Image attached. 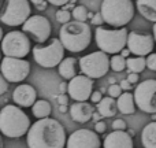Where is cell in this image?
<instances>
[{
    "mask_svg": "<svg viewBox=\"0 0 156 148\" xmlns=\"http://www.w3.org/2000/svg\"><path fill=\"white\" fill-rule=\"evenodd\" d=\"M103 22H104V19H103V16H101V13H97V14H94V15L92 16V25L101 26Z\"/></svg>",
    "mask_w": 156,
    "mask_h": 148,
    "instance_id": "obj_34",
    "label": "cell"
},
{
    "mask_svg": "<svg viewBox=\"0 0 156 148\" xmlns=\"http://www.w3.org/2000/svg\"><path fill=\"white\" fill-rule=\"evenodd\" d=\"M110 84H111V85H112V84H115V80H114V78H110Z\"/></svg>",
    "mask_w": 156,
    "mask_h": 148,
    "instance_id": "obj_48",
    "label": "cell"
},
{
    "mask_svg": "<svg viewBox=\"0 0 156 148\" xmlns=\"http://www.w3.org/2000/svg\"><path fill=\"white\" fill-rule=\"evenodd\" d=\"M152 30H154V38H155V43H156V22L154 23V27H152Z\"/></svg>",
    "mask_w": 156,
    "mask_h": 148,
    "instance_id": "obj_45",
    "label": "cell"
},
{
    "mask_svg": "<svg viewBox=\"0 0 156 148\" xmlns=\"http://www.w3.org/2000/svg\"><path fill=\"white\" fill-rule=\"evenodd\" d=\"M67 91H69V84H66V82L59 84V92L60 93H65V92H67Z\"/></svg>",
    "mask_w": 156,
    "mask_h": 148,
    "instance_id": "obj_41",
    "label": "cell"
},
{
    "mask_svg": "<svg viewBox=\"0 0 156 148\" xmlns=\"http://www.w3.org/2000/svg\"><path fill=\"white\" fill-rule=\"evenodd\" d=\"M77 2V0H70V2H69V3H70V4H73L74 5V3H76Z\"/></svg>",
    "mask_w": 156,
    "mask_h": 148,
    "instance_id": "obj_49",
    "label": "cell"
},
{
    "mask_svg": "<svg viewBox=\"0 0 156 148\" xmlns=\"http://www.w3.org/2000/svg\"><path fill=\"white\" fill-rule=\"evenodd\" d=\"M141 143L144 148H156V121L144 126L141 132Z\"/></svg>",
    "mask_w": 156,
    "mask_h": 148,
    "instance_id": "obj_23",
    "label": "cell"
},
{
    "mask_svg": "<svg viewBox=\"0 0 156 148\" xmlns=\"http://www.w3.org/2000/svg\"><path fill=\"white\" fill-rule=\"evenodd\" d=\"M136 7L145 19L156 22V0H136Z\"/></svg>",
    "mask_w": 156,
    "mask_h": 148,
    "instance_id": "obj_21",
    "label": "cell"
},
{
    "mask_svg": "<svg viewBox=\"0 0 156 148\" xmlns=\"http://www.w3.org/2000/svg\"><path fill=\"white\" fill-rule=\"evenodd\" d=\"M65 47H63L60 38L54 37L49 40L47 45L43 44H37L32 48V54L34 60L45 69H52L60 65L63 59H65Z\"/></svg>",
    "mask_w": 156,
    "mask_h": 148,
    "instance_id": "obj_6",
    "label": "cell"
},
{
    "mask_svg": "<svg viewBox=\"0 0 156 148\" xmlns=\"http://www.w3.org/2000/svg\"><path fill=\"white\" fill-rule=\"evenodd\" d=\"M134 100L141 111L148 114L156 113V80H145L134 89Z\"/></svg>",
    "mask_w": 156,
    "mask_h": 148,
    "instance_id": "obj_10",
    "label": "cell"
},
{
    "mask_svg": "<svg viewBox=\"0 0 156 148\" xmlns=\"http://www.w3.org/2000/svg\"><path fill=\"white\" fill-rule=\"evenodd\" d=\"M0 59H2V49H0Z\"/></svg>",
    "mask_w": 156,
    "mask_h": 148,
    "instance_id": "obj_52",
    "label": "cell"
},
{
    "mask_svg": "<svg viewBox=\"0 0 156 148\" xmlns=\"http://www.w3.org/2000/svg\"><path fill=\"white\" fill-rule=\"evenodd\" d=\"M116 104H118V110L121 111L122 114H126V115H130V114L136 113V100H134V95H132L130 92H123L121 96L116 100Z\"/></svg>",
    "mask_w": 156,
    "mask_h": 148,
    "instance_id": "obj_19",
    "label": "cell"
},
{
    "mask_svg": "<svg viewBox=\"0 0 156 148\" xmlns=\"http://www.w3.org/2000/svg\"><path fill=\"white\" fill-rule=\"evenodd\" d=\"M101 118H103L101 114H100L99 111H94V113H93V117H92V119L94 121V124H96V122H99V121H101Z\"/></svg>",
    "mask_w": 156,
    "mask_h": 148,
    "instance_id": "obj_42",
    "label": "cell"
},
{
    "mask_svg": "<svg viewBox=\"0 0 156 148\" xmlns=\"http://www.w3.org/2000/svg\"><path fill=\"white\" fill-rule=\"evenodd\" d=\"M33 4L36 5V8L40 11L47 10V5H48V0H30Z\"/></svg>",
    "mask_w": 156,
    "mask_h": 148,
    "instance_id": "obj_32",
    "label": "cell"
},
{
    "mask_svg": "<svg viewBox=\"0 0 156 148\" xmlns=\"http://www.w3.org/2000/svg\"><path fill=\"white\" fill-rule=\"evenodd\" d=\"M3 37H4V34H3V29L0 27V43L3 41Z\"/></svg>",
    "mask_w": 156,
    "mask_h": 148,
    "instance_id": "obj_46",
    "label": "cell"
},
{
    "mask_svg": "<svg viewBox=\"0 0 156 148\" xmlns=\"http://www.w3.org/2000/svg\"><path fill=\"white\" fill-rule=\"evenodd\" d=\"M29 0H5V5L0 14V21L7 26H19L30 18Z\"/></svg>",
    "mask_w": 156,
    "mask_h": 148,
    "instance_id": "obj_8",
    "label": "cell"
},
{
    "mask_svg": "<svg viewBox=\"0 0 156 148\" xmlns=\"http://www.w3.org/2000/svg\"><path fill=\"white\" fill-rule=\"evenodd\" d=\"M112 129L114 130H126V122L123 119L118 118V119H114L112 122Z\"/></svg>",
    "mask_w": 156,
    "mask_h": 148,
    "instance_id": "obj_31",
    "label": "cell"
},
{
    "mask_svg": "<svg viewBox=\"0 0 156 148\" xmlns=\"http://www.w3.org/2000/svg\"><path fill=\"white\" fill-rule=\"evenodd\" d=\"M66 148H101V141L97 132L78 129L69 136Z\"/></svg>",
    "mask_w": 156,
    "mask_h": 148,
    "instance_id": "obj_15",
    "label": "cell"
},
{
    "mask_svg": "<svg viewBox=\"0 0 156 148\" xmlns=\"http://www.w3.org/2000/svg\"><path fill=\"white\" fill-rule=\"evenodd\" d=\"M30 40L25 32L12 30L4 34L2 41V52L5 56L23 59L30 52Z\"/></svg>",
    "mask_w": 156,
    "mask_h": 148,
    "instance_id": "obj_9",
    "label": "cell"
},
{
    "mask_svg": "<svg viewBox=\"0 0 156 148\" xmlns=\"http://www.w3.org/2000/svg\"><path fill=\"white\" fill-rule=\"evenodd\" d=\"M147 67L156 71V54H149L147 56Z\"/></svg>",
    "mask_w": 156,
    "mask_h": 148,
    "instance_id": "obj_30",
    "label": "cell"
},
{
    "mask_svg": "<svg viewBox=\"0 0 156 148\" xmlns=\"http://www.w3.org/2000/svg\"><path fill=\"white\" fill-rule=\"evenodd\" d=\"M59 75L65 80H71L77 75V60L74 58H65L58 66Z\"/></svg>",
    "mask_w": 156,
    "mask_h": 148,
    "instance_id": "obj_22",
    "label": "cell"
},
{
    "mask_svg": "<svg viewBox=\"0 0 156 148\" xmlns=\"http://www.w3.org/2000/svg\"><path fill=\"white\" fill-rule=\"evenodd\" d=\"M93 107L88 102H76L70 107V117L78 124H85L93 117Z\"/></svg>",
    "mask_w": 156,
    "mask_h": 148,
    "instance_id": "obj_18",
    "label": "cell"
},
{
    "mask_svg": "<svg viewBox=\"0 0 156 148\" xmlns=\"http://www.w3.org/2000/svg\"><path fill=\"white\" fill-rule=\"evenodd\" d=\"M127 80H129L130 84H137L138 82V74L137 73H129Z\"/></svg>",
    "mask_w": 156,
    "mask_h": 148,
    "instance_id": "obj_40",
    "label": "cell"
},
{
    "mask_svg": "<svg viewBox=\"0 0 156 148\" xmlns=\"http://www.w3.org/2000/svg\"><path fill=\"white\" fill-rule=\"evenodd\" d=\"M119 85H121V88L123 89L125 92H129L130 89H132V84L129 82V80H127V78H126V80H122L121 82H119Z\"/></svg>",
    "mask_w": 156,
    "mask_h": 148,
    "instance_id": "obj_38",
    "label": "cell"
},
{
    "mask_svg": "<svg viewBox=\"0 0 156 148\" xmlns=\"http://www.w3.org/2000/svg\"><path fill=\"white\" fill-rule=\"evenodd\" d=\"M130 54H132V52H130V49H129V48H123V49L121 51V55H122L123 58H126V59L129 58V55H130Z\"/></svg>",
    "mask_w": 156,
    "mask_h": 148,
    "instance_id": "obj_43",
    "label": "cell"
},
{
    "mask_svg": "<svg viewBox=\"0 0 156 148\" xmlns=\"http://www.w3.org/2000/svg\"><path fill=\"white\" fill-rule=\"evenodd\" d=\"M59 111L60 113H66L67 111V106H59Z\"/></svg>",
    "mask_w": 156,
    "mask_h": 148,
    "instance_id": "obj_44",
    "label": "cell"
},
{
    "mask_svg": "<svg viewBox=\"0 0 156 148\" xmlns=\"http://www.w3.org/2000/svg\"><path fill=\"white\" fill-rule=\"evenodd\" d=\"M56 100H58V103H59V106H67V103H69V96H66L65 93H60L59 96L56 97Z\"/></svg>",
    "mask_w": 156,
    "mask_h": 148,
    "instance_id": "obj_37",
    "label": "cell"
},
{
    "mask_svg": "<svg viewBox=\"0 0 156 148\" xmlns=\"http://www.w3.org/2000/svg\"><path fill=\"white\" fill-rule=\"evenodd\" d=\"M69 2H70V0H48V3H51V4H54V5H58V7H63V5H66Z\"/></svg>",
    "mask_w": 156,
    "mask_h": 148,
    "instance_id": "obj_39",
    "label": "cell"
},
{
    "mask_svg": "<svg viewBox=\"0 0 156 148\" xmlns=\"http://www.w3.org/2000/svg\"><path fill=\"white\" fill-rule=\"evenodd\" d=\"M111 69L114 71H123L126 69V58H123L121 54H115L111 58Z\"/></svg>",
    "mask_w": 156,
    "mask_h": 148,
    "instance_id": "obj_26",
    "label": "cell"
},
{
    "mask_svg": "<svg viewBox=\"0 0 156 148\" xmlns=\"http://www.w3.org/2000/svg\"><path fill=\"white\" fill-rule=\"evenodd\" d=\"M0 71L8 82H21L30 73V63L21 58L4 56L0 65Z\"/></svg>",
    "mask_w": 156,
    "mask_h": 148,
    "instance_id": "obj_11",
    "label": "cell"
},
{
    "mask_svg": "<svg viewBox=\"0 0 156 148\" xmlns=\"http://www.w3.org/2000/svg\"><path fill=\"white\" fill-rule=\"evenodd\" d=\"M127 32L126 27H116V29H105L103 26L96 27L94 38L100 51L115 55L121 52L127 45Z\"/></svg>",
    "mask_w": 156,
    "mask_h": 148,
    "instance_id": "obj_5",
    "label": "cell"
},
{
    "mask_svg": "<svg viewBox=\"0 0 156 148\" xmlns=\"http://www.w3.org/2000/svg\"><path fill=\"white\" fill-rule=\"evenodd\" d=\"M26 143L29 148H65L67 143L66 130L54 118L37 119L27 132Z\"/></svg>",
    "mask_w": 156,
    "mask_h": 148,
    "instance_id": "obj_1",
    "label": "cell"
},
{
    "mask_svg": "<svg viewBox=\"0 0 156 148\" xmlns=\"http://www.w3.org/2000/svg\"><path fill=\"white\" fill-rule=\"evenodd\" d=\"M71 14H73L74 21H81V22H85L86 18H88V15H89V13H88L85 5H77V7H74L73 11H71Z\"/></svg>",
    "mask_w": 156,
    "mask_h": 148,
    "instance_id": "obj_27",
    "label": "cell"
},
{
    "mask_svg": "<svg viewBox=\"0 0 156 148\" xmlns=\"http://www.w3.org/2000/svg\"><path fill=\"white\" fill-rule=\"evenodd\" d=\"M8 89V81L5 80V77L0 73V95H4Z\"/></svg>",
    "mask_w": 156,
    "mask_h": 148,
    "instance_id": "obj_33",
    "label": "cell"
},
{
    "mask_svg": "<svg viewBox=\"0 0 156 148\" xmlns=\"http://www.w3.org/2000/svg\"><path fill=\"white\" fill-rule=\"evenodd\" d=\"M126 47L136 56H148L154 51L155 38H154V36L148 34V33H140V32H134L133 30L127 36Z\"/></svg>",
    "mask_w": 156,
    "mask_h": 148,
    "instance_id": "obj_13",
    "label": "cell"
},
{
    "mask_svg": "<svg viewBox=\"0 0 156 148\" xmlns=\"http://www.w3.org/2000/svg\"><path fill=\"white\" fill-rule=\"evenodd\" d=\"M78 65H80V70L82 74L97 80L108 73V70L111 69V59L108 58L107 52L96 51L80 58Z\"/></svg>",
    "mask_w": 156,
    "mask_h": 148,
    "instance_id": "obj_7",
    "label": "cell"
},
{
    "mask_svg": "<svg viewBox=\"0 0 156 148\" xmlns=\"http://www.w3.org/2000/svg\"><path fill=\"white\" fill-rule=\"evenodd\" d=\"M59 38L70 52H81L90 45L92 29L86 22L70 21L59 29Z\"/></svg>",
    "mask_w": 156,
    "mask_h": 148,
    "instance_id": "obj_2",
    "label": "cell"
},
{
    "mask_svg": "<svg viewBox=\"0 0 156 148\" xmlns=\"http://www.w3.org/2000/svg\"><path fill=\"white\" fill-rule=\"evenodd\" d=\"M152 118H154V121H156V113L152 114Z\"/></svg>",
    "mask_w": 156,
    "mask_h": 148,
    "instance_id": "obj_50",
    "label": "cell"
},
{
    "mask_svg": "<svg viewBox=\"0 0 156 148\" xmlns=\"http://www.w3.org/2000/svg\"><path fill=\"white\" fill-rule=\"evenodd\" d=\"M123 89L121 88V85H118V84H112V85H110V88L107 89L108 92V96L114 97V99H118L119 96H121L122 93H123Z\"/></svg>",
    "mask_w": 156,
    "mask_h": 148,
    "instance_id": "obj_29",
    "label": "cell"
},
{
    "mask_svg": "<svg viewBox=\"0 0 156 148\" xmlns=\"http://www.w3.org/2000/svg\"><path fill=\"white\" fill-rule=\"evenodd\" d=\"M2 4H3V0H0V8H2Z\"/></svg>",
    "mask_w": 156,
    "mask_h": 148,
    "instance_id": "obj_51",
    "label": "cell"
},
{
    "mask_svg": "<svg viewBox=\"0 0 156 148\" xmlns=\"http://www.w3.org/2000/svg\"><path fill=\"white\" fill-rule=\"evenodd\" d=\"M12 100L19 107H32L37 102V92L30 84H21L14 89Z\"/></svg>",
    "mask_w": 156,
    "mask_h": 148,
    "instance_id": "obj_16",
    "label": "cell"
},
{
    "mask_svg": "<svg viewBox=\"0 0 156 148\" xmlns=\"http://www.w3.org/2000/svg\"><path fill=\"white\" fill-rule=\"evenodd\" d=\"M55 16H56V21L59 22V23L65 25V23H67V22H70V19L73 18V14H71L69 10L60 8V10H58V11H56Z\"/></svg>",
    "mask_w": 156,
    "mask_h": 148,
    "instance_id": "obj_28",
    "label": "cell"
},
{
    "mask_svg": "<svg viewBox=\"0 0 156 148\" xmlns=\"http://www.w3.org/2000/svg\"><path fill=\"white\" fill-rule=\"evenodd\" d=\"M30 119L23 110L12 104H7L0 110V132L10 139H18L27 135Z\"/></svg>",
    "mask_w": 156,
    "mask_h": 148,
    "instance_id": "obj_3",
    "label": "cell"
},
{
    "mask_svg": "<svg viewBox=\"0 0 156 148\" xmlns=\"http://www.w3.org/2000/svg\"><path fill=\"white\" fill-rule=\"evenodd\" d=\"M103 148H133V139L126 130H114L105 136Z\"/></svg>",
    "mask_w": 156,
    "mask_h": 148,
    "instance_id": "obj_17",
    "label": "cell"
},
{
    "mask_svg": "<svg viewBox=\"0 0 156 148\" xmlns=\"http://www.w3.org/2000/svg\"><path fill=\"white\" fill-rule=\"evenodd\" d=\"M67 93L76 102H86L93 93V78L85 74L76 75L69 82Z\"/></svg>",
    "mask_w": 156,
    "mask_h": 148,
    "instance_id": "obj_14",
    "label": "cell"
},
{
    "mask_svg": "<svg viewBox=\"0 0 156 148\" xmlns=\"http://www.w3.org/2000/svg\"><path fill=\"white\" fill-rule=\"evenodd\" d=\"M100 13L107 25L125 27L134 16V4L132 0H103Z\"/></svg>",
    "mask_w": 156,
    "mask_h": 148,
    "instance_id": "obj_4",
    "label": "cell"
},
{
    "mask_svg": "<svg viewBox=\"0 0 156 148\" xmlns=\"http://www.w3.org/2000/svg\"><path fill=\"white\" fill-rule=\"evenodd\" d=\"M105 128H107V125H105L104 121H99L94 124V132L97 133H104L105 132Z\"/></svg>",
    "mask_w": 156,
    "mask_h": 148,
    "instance_id": "obj_35",
    "label": "cell"
},
{
    "mask_svg": "<svg viewBox=\"0 0 156 148\" xmlns=\"http://www.w3.org/2000/svg\"><path fill=\"white\" fill-rule=\"evenodd\" d=\"M101 99H103V96H101V92H99V91H96V92H93L92 93V96H90V100H92V103H100L101 102Z\"/></svg>",
    "mask_w": 156,
    "mask_h": 148,
    "instance_id": "obj_36",
    "label": "cell"
},
{
    "mask_svg": "<svg viewBox=\"0 0 156 148\" xmlns=\"http://www.w3.org/2000/svg\"><path fill=\"white\" fill-rule=\"evenodd\" d=\"M147 66V59L144 56H134L126 59V67L129 73H141Z\"/></svg>",
    "mask_w": 156,
    "mask_h": 148,
    "instance_id": "obj_25",
    "label": "cell"
},
{
    "mask_svg": "<svg viewBox=\"0 0 156 148\" xmlns=\"http://www.w3.org/2000/svg\"><path fill=\"white\" fill-rule=\"evenodd\" d=\"M0 148H4V144H3V139H2V136H0Z\"/></svg>",
    "mask_w": 156,
    "mask_h": 148,
    "instance_id": "obj_47",
    "label": "cell"
},
{
    "mask_svg": "<svg viewBox=\"0 0 156 148\" xmlns=\"http://www.w3.org/2000/svg\"><path fill=\"white\" fill-rule=\"evenodd\" d=\"M22 32L29 34L37 44H44L51 37L52 26L45 16L30 15V18L22 25Z\"/></svg>",
    "mask_w": 156,
    "mask_h": 148,
    "instance_id": "obj_12",
    "label": "cell"
},
{
    "mask_svg": "<svg viewBox=\"0 0 156 148\" xmlns=\"http://www.w3.org/2000/svg\"><path fill=\"white\" fill-rule=\"evenodd\" d=\"M32 113L36 118L41 119V118H48L52 113V107H51V103L48 100H37L34 104L32 106Z\"/></svg>",
    "mask_w": 156,
    "mask_h": 148,
    "instance_id": "obj_24",
    "label": "cell"
},
{
    "mask_svg": "<svg viewBox=\"0 0 156 148\" xmlns=\"http://www.w3.org/2000/svg\"><path fill=\"white\" fill-rule=\"evenodd\" d=\"M96 110L101 114L103 118H112L118 111V104L116 100L111 96H104L101 99V102L97 103Z\"/></svg>",
    "mask_w": 156,
    "mask_h": 148,
    "instance_id": "obj_20",
    "label": "cell"
}]
</instances>
